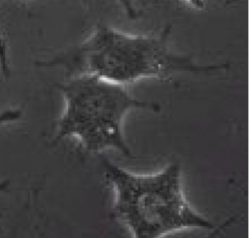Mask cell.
<instances>
[{
  "instance_id": "3957f363",
  "label": "cell",
  "mask_w": 249,
  "mask_h": 238,
  "mask_svg": "<svg viewBox=\"0 0 249 238\" xmlns=\"http://www.w3.org/2000/svg\"><path fill=\"white\" fill-rule=\"evenodd\" d=\"M64 101L56 122L55 142L73 138L89 153L116 151L132 157L123 124L133 110L159 111L158 103L140 100L121 85L88 74L71 76L58 85Z\"/></svg>"
},
{
  "instance_id": "5b68a950",
  "label": "cell",
  "mask_w": 249,
  "mask_h": 238,
  "mask_svg": "<svg viewBox=\"0 0 249 238\" xmlns=\"http://www.w3.org/2000/svg\"><path fill=\"white\" fill-rule=\"evenodd\" d=\"M196 10H202L205 7V0H183Z\"/></svg>"
},
{
  "instance_id": "6da1fadb",
  "label": "cell",
  "mask_w": 249,
  "mask_h": 238,
  "mask_svg": "<svg viewBox=\"0 0 249 238\" xmlns=\"http://www.w3.org/2000/svg\"><path fill=\"white\" fill-rule=\"evenodd\" d=\"M171 26L157 35H135L98 24L78 46L38 65L63 67L68 75L88 74L121 85L144 79L167 80L178 73L211 74L227 64H199L169 47Z\"/></svg>"
},
{
  "instance_id": "8992f818",
  "label": "cell",
  "mask_w": 249,
  "mask_h": 238,
  "mask_svg": "<svg viewBox=\"0 0 249 238\" xmlns=\"http://www.w3.org/2000/svg\"><path fill=\"white\" fill-rule=\"evenodd\" d=\"M0 63L1 66H5L7 65V51H6V45L4 46V48H2L0 50Z\"/></svg>"
},
{
  "instance_id": "7a4b0ae2",
  "label": "cell",
  "mask_w": 249,
  "mask_h": 238,
  "mask_svg": "<svg viewBox=\"0 0 249 238\" xmlns=\"http://www.w3.org/2000/svg\"><path fill=\"white\" fill-rule=\"evenodd\" d=\"M101 164L115 195L112 214L132 236L155 238L187 229L217 228L188 200L180 163L170 162L147 174L128 171L107 158Z\"/></svg>"
},
{
  "instance_id": "277c9868",
  "label": "cell",
  "mask_w": 249,
  "mask_h": 238,
  "mask_svg": "<svg viewBox=\"0 0 249 238\" xmlns=\"http://www.w3.org/2000/svg\"><path fill=\"white\" fill-rule=\"evenodd\" d=\"M118 2L121 5V7L123 8L124 12H125L126 16L129 18L134 19L138 17V14H137L136 8L134 6L133 0H118Z\"/></svg>"
},
{
  "instance_id": "52a82bcc",
  "label": "cell",
  "mask_w": 249,
  "mask_h": 238,
  "mask_svg": "<svg viewBox=\"0 0 249 238\" xmlns=\"http://www.w3.org/2000/svg\"><path fill=\"white\" fill-rule=\"evenodd\" d=\"M5 43V41H4V38H3V36H2V34H1V31H0V47L1 46H3V44Z\"/></svg>"
}]
</instances>
